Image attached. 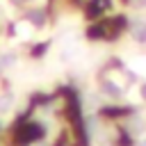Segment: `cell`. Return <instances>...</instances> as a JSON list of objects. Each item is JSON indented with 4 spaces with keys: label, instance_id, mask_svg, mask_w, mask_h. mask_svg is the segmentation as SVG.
Wrapping results in <instances>:
<instances>
[{
    "label": "cell",
    "instance_id": "obj_1",
    "mask_svg": "<svg viewBox=\"0 0 146 146\" xmlns=\"http://www.w3.org/2000/svg\"><path fill=\"white\" fill-rule=\"evenodd\" d=\"M132 36H135L139 43L146 41V23H144V21H135V23H132Z\"/></svg>",
    "mask_w": 146,
    "mask_h": 146
},
{
    "label": "cell",
    "instance_id": "obj_3",
    "mask_svg": "<svg viewBox=\"0 0 146 146\" xmlns=\"http://www.w3.org/2000/svg\"><path fill=\"white\" fill-rule=\"evenodd\" d=\"M16 36L18 39H30V34H32V27L27 25V23H16Z\"/></svg>",
    "mask_w": 146,
    "mask_h": 146
},
{
    "label": "cell",
    "instance_id": "obj_6",
    "mask_svg": "<svg viewBox=\"0 0 146 146\" xmlns=\"http://www.w3.org/2000/svg\"><path fill=\"white\" fill-rule=\"evenodd\" d=\"M139 94H141V98H144V100H146V82H144V84H141V89H139Z\"/></svg>",
    "mask_w": 146,
    "mask_h": 146
},
{
    "label": "cell",
    "instance_id": "obj_10",
    "mask_svg": "<svg viewBox=\"0 0 146 146\" xmlns=\"http://www.w3.org/2000/svg\"><path fill=\"white\" fill-rule=\"evenodd\" d=\"M14 2H21V0H14Z\"/></svg>",
    "mask_w": 146,
    "mask_h": 146
},
{
    "label": "cell",
    "instance_id": "obj_8",
    "mask_svg": "<svg viewBox=\"0 0 146 146\" xmlns=\"http://www.w3.org/2000/svg\"><path fill=\"white\" fill-rule=\"evenodd\" d=\"M141 146H146V139H144V141H141Z\"/></svg>",
    "mask_w": 146,
    "mask_h": 146
},
{
    "label": "cell",
    "instance_id": "obj_4",
    "mask_svg": "<svg viewBox=\"0 0 146 146\" xmlns=\"http://www.w3.org/2000/svg\"><path fill=\"white\" fill-rule=\"evenodd\" d=\"M14 105L11 96H0V112H9V107Z\"/></svg>",
    "mask_w": 146,
    "mask_h": 146
},
{
    "label": "cell",
    "instance_id": "obj_9",
    "mask_svg": "<svg viewBox=\"0 0 146 146\" xmlns=\"http://www.w3.org/2000/svg\"><path fill=\"white\" fill-rule=\"evenodd\" d=\"M36 2H43V0H36Z\"/></svg>",
    "mask_w": 146,
    "mask_h": 146
},
{
    "label": "cell",
    "instance_id": "obj_5",
    "mask_svg": "<svg viewBox=\"0 0 146 146\" xmlns=\"http://www.w3.org/2000/svg\"><path fill=\"white\" fill-rule=\"evenodd\" d=\"M16 62V55L14 52H5L2 57H0V66H11Z\"/></svg>",
    "mask_w": 146,
    "mask_h": 146
},
{
    "label": "cell",
    "instance_id": "obj_2",
    "mask_svg": "<svg viewBox=\"0 0 146 146\" xmlns=\"http://www.w3.org/2000/svg\"><path fill=\"white\" fill-rule=\"evenodd\" d=\"M128 66H130L132 71H137V73L146 75V57H137V59H130V62H128Z\"/></svg>",
    "mask_w": 146,
    "mask_h": 146
},
{
    "label": "cell",
    "instance_id": "obj_7",
    "mask_svg": "<svg viewBox=\"0 0 146 146\" xmlns=\"http://www.w3.org/2000/svg\"><path fill=\"white\" fill-rule=\"evenodd\" d=\"M132 2H135V5H139V7H144V5H146V0H132Z\"/></svg>",
    "mask_w": 146,
    "mask_h": 146
}]
</instances>
